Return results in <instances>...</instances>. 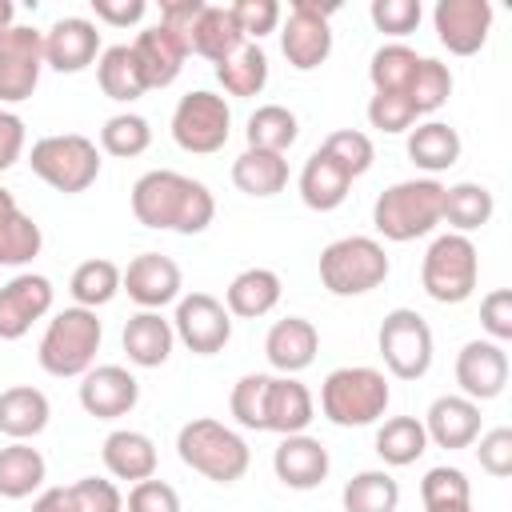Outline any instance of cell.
Segmentation results:
<instances>
[{
  "label": "cell",
  "mask_w": 512,
  "mask_h": 512,
  "mask_svg": "<svg viewBox=\"0 0 512 512\" xmlns=\"http://www.w3.org/2000/svg\"><path fill=\"white\" fill-rule=\"evenodd\" d=\"M132 216L144 228L156 232H180V236H196L212 224L216 216V200L208 192V184L172 172V168H152L132 184Z\"/></svg>",
  "instance_id": "1"
},
{
  "label": "cell",
  "mask_w": 512,
  "mask_h": 512,
  "mask_svg": "<svg viewBox=\"0 0 512 512\" xmlns=\"http://www.w3.org/2000/svg\"><path fill=\"white\" fill-rule=\"evenodd\" d=\"M392 388L388 376L380 368L368 364H348V368H332L320 384V412L324 420H332L336 428H364L376 424L388 412Z\"/></svg>",
  "instance_id": "2"
},
{
  "label": "cell",
  "mask_w": 512,
  "mask_h": 512,
  "mask_svg": "<svg viewBox=\"0 0 512 512\" xmlns=\"http://www.w3.org/2000/svg\"><path fill=\"white\" fill-rule=\"evenodd\" d=\"M176 456L200 472L204 480H216V484H236L248 464H252V452L244 444V436L212 416H200V420H188L180 432H176Z\"/></svg>",
  "instance_id": "3"
},
{
  "label": "cell",
  "mask_w": 512,
  "mask_h": 512,
  "mask_svg": "<svg viewBox=\"0 0 512 512\" xmlns=\"http://www.w3.org/2000/svg\"><path fill=\"white\" fill-rule=\"evenodd\" d=\"M440 204H444V184L432 176L420 180H400L384 188L372 204V224L384 240L408 244L416 236H428L440 224Z\"/></svg>",
  "instance_id": "4"
},
{
  "label": "cell",
  "mask_w": 512,
  "mask_h": 512,
  "mask_svg": "<svg viewBox=\"0 0 512 512\" xmlns=\"http://www.w3.org/2000/svg\"><path fill=\"white\" fill-rule=\"evenodd\" d=\"M100 340H104V328L96 320L92 308H64L48 320L44 336H40V348H36V360L48 376H84L92 364H96V352H100Z\"/></svg>",
  "instance_id": "5"
},
{
  "label": "cell",
  "mask_w": 512,
  "mask_h": 512,
  "mask_svg": "<svg viewBox=\"0 0 512 512\" xmlns=\"http://www.w3.org/2000/svg\"><path fill=\"white\" fill-rule=\"evenodd\" d=\"M388 272V252L372 236H340L320 252V284L332 296H364L380 288Z\"/></svg>",
  "instance_id": "6"
},
{
  "label": "cell",
  "mask_w": 512,
  "mask_h": 512,
  "mask_svg": "<svg viewBox=\"0 0 512 512\" xmlns=\"http://www.w3.org/2000/svg\"><path fill=\"white\" fill-rule=\"evenodd\" d=\"M28 164L48 188H56L64 196H76V192L96 184L100 148H96V140H88L80 132H56V136H40L32 144Z\"/></svg>",
  "instance_id": "7"
},
{
  "label": "cell",
  "mask_w": 512,
  "mask_h": 512,
  "mask_svg": "<svg viewBox=\"0 0 512 512\" xmlns=\"http://www.w3.org/2000/svg\"><path fill=\"white\" fill-rule=\"evenodd\" d=\"M480 280V252L468 236L444 232L420 260V284L436 304H464Z\"/></svg>",
  "instance_id": "8"
},
{
  "label": "cell",
  "mask_w": 512,
  "mask_h": 512,
  "mask_svg": "<svg viewBox=\"0 0 512 512\" xmlns=\"http://www.w3.org/2000/svg\"><path fill=\"white\" fill-rule=\"evenodd\" d=\"M232 132V108L224 96L196 88L176 100L172 108V140L192 156H212L228 144Z\"/></svg>",
  "instance_id": "9"
},
{
  "label": "cell",
  "mask_w": 512,
  "mask_h": 512,
  "mask_svg": "<svg viewBox=\"0 0 512 512\" xmlns=\"http://www.w3.org/2000/svg\"><path fill=\"white\" fill-rule=\"evenodd\" d=\"M376 348L396 380H420L432 368V328L416 308H392L380 320Z\"/></svg>",
  "instance_id": "10"
},
{
  "label": "cell",
  "mask_w": 512,
  "mask_h": 512,
  "mask_svg": "<svg viewBox=\"0 0 512 512\" xmlns=\"http://www.w3.org/2000/svg\"><path fill=\"white\" fill-rule=\"evenodd\" d=\"M332 12L336 4L320 0H292L288 20L280 28V52L296 72H312L332 56Z\"/></svg>",
  "instance_id": "11"
},
{
  "label": "cell",
  "mask_w": 512,
  "mask_h": 512,
  "mask_svg": "<svg viewBox=\"0 0 512 512\" xmlns=\"http://www.w3.org/2000/svg\"><path fill=\"white\" fill-rule=\"evenodd\" d=\"M44 72V32L12 24L0 32V104H20L36 92Z\"/></svg>",
  "instance_id": "12"
},
{
  "label": "cell",
  "mask_w": 512,
  "mask_h": 512,
  "mask_svg": "<svg viewBox=\"0 0 512 512\" xmlns=\"http://www.w3.org/2000/svg\"><path fill=\"white\" fill-rule=\"evenodd\" d=\"M172 332L188 352L216 356L232 340V316H228L224 300H216L212 292H188L176 300Z\"/></svg>",
  "instance_id": "13"
},
{
  "label": "cell",
  "mask_w": 512,
  "mask_h": 512,
  "mask_svg": "<svg viewBox=\"0 0 512 512\" xmlns=\"http://www.w3.org/2000/svg\"><path fill=\"white\" fill-rule=\"evenodd\" d=\"M180 264L164 252H140L128 260V268H120V288L144 308V312H160L164 304L180 300Z\"/></svg>",
  "instance_id": "14"
},
{
  "label": "cell",
  "mask_w": 512,
  "mask_h": 512,
  "mask_svg": "<svg viewBox=\"0 0 512 512\" xmlns=\"http://www.w3.org/2000/svg\"><path fill=\"white\" fill-rule=\"evenodd\" d=\"M140 404V380L124 364H92L80 376V408L96 420H120Z\"/></svg>",
  "instance_id": "15"
},
{
  "label": "cell",
  "mask_w": 512,
  "mask_h": 512,
  "mask_svg": "<svg viewBox=\"0 0 512 512\" xmlns=\"http://www.w3.org/2000/svg\"><path fill=\"white\" fill-rule=\"evenodd\" d=\"M52 280L40 272H16L0 284V340H20L52 308Z\"/></svg>",
  "instance_id": "16"
},
{
  "label": "cell",
  "mask_w": 512,
  "mask_h": 512,
  "mask_svg": "<svg viewBox=\"0 0 512 512\" xmlns=\"http://www.w3.org/2000/svg\"><path fill=\"white\" fill-rule=\"evenodd\" d=\"M432 24L440 44L452 56H472L484 48L492 32V4L488 0H440L432 8Z\"/></svg>",
  "instance_id": "17"
},
{
  "label": "cell",
  "mask_w": 512,
  "mask_h": 512,
  "mask_svg": "<svg viewBox=\"0 0 512 512\" xmlns=\"http://www.w3.org/2000/svg\"><path fill=\"white\" fill-rule=\"evenodd\" d=\"M456 384L468 400H496L508 384V352L496 340H468L456 352Z\"/></svg>",
  "instance_id": "18"
},
{
  "label": "cell",
  "mask_w": 512,
  "mask_h": 512,
  "mask_svg": "<svg viewBox=\"0 0 512 512\" xmlns=\"http://www.w3.org/2000/svg\"><path fill=\"white\" fill-rule=\"evenodd\" d=\"M100 56V28L88 16H60L44 32V64L52 72H84Z\"/></svg>",
  "instance_id": "19"
},
{
  "label": "cell",
  "mask_w": 512,
  "mask_h": 512,
  "mask_svg": "<svg viewBox=\"0 0 512 512\" xmlns=\"http://www.w3.org/2000/svg\"><path fill=\"white\" fill-rule=\"evenodd\" d=\"M272 468H276V480L296 488V492H308V488H320L328 480V448L308 436V432H296V436H284L272 452Z\"/></svg>",
  "instance_id": "20"
},
{
  "label": "cell",
  "mask_w": 512,
  "mask_h": 512,
  "mask_svg": "<svg viewBox=\"0 0 512 512\" xmlns=\"http://www.w3.org/2000/svg\"><path fill=\"white\" fill-rule=\"evenodd\" d=\"M420 424L428 432V444L456 452V448L476 444V436H480V404L468 400V396H436Z\"/></svg>",
  "instance_id": "21"
},
{
  "label": "cell",
  "mask_w": 512,
  "mask_h": 512,
  "mask_svg": "<svg viewBox=\"0 0 512 512\" xmlns=\"http://www.w3.org/2000/svg\"><path fill=\"white\" fill-rule=\"evenodd\" d=\"M316 352H320V332H316V324L304 320V316H284V320H276V324L268 328V336H264V356H268V364H272L280 376L304 372V368L316 360Z\"/></svg>",
  "instance_id": "22"
},
{
  "label": "cell",
  "mask_w": 512,
  "mask_h": 512,
  "mask_svg": "<svg viewBox=\"0 0 512 512\" xmlns=\"http://www.w3.org/2000/svg\"><path fill=\"white\" fill-rule=\"evenodd\" d=\"M132 56L140 64V76H144V88H168L180 68H184V56H188V44L168 32L164 24H152L144 28L136 40H132Z\"/></svg>",
  "instance_id": "23"
},
{
  "label": "cell",
  "mask_w": 512,
  "mask_h": 512,
  "mask_svg": "<svg viewBox=\"0 0 512 512\" xmlns=\"http://www.w3.org/2000/svg\"><path fill=\"white\" fill-rule=\"evenodd\" d=\"M312 416H316L312 392L296 376H272V384H268V408H264V432L296 436V432H304L312 424Z\"/></svg>",
  "instance_id": "24"
},
{
  "label": "cell",
  "mask_w": 512,
  "mask_h": 512,
  "mask_svg": "<svg viewBox=\"0 0 512 512\" xmlns=\"http://www.w3.org/2000/svg\"><path fill=\"white\" fill-rule=\"evenodd\" d=\"M40 248H44L40 224L28 212H20L8 188H0V268H24L28 260L40 256Z\"/></svg>",
  "instance_id": "25"
},
{
  "label": "cell",
  "mask_w": 512,
  "mask_h": 512,
  "mask_svg": "<svg viewBox=\"0 0 512 512\" xmlns=\"http://www.w3.org/2000/svg\"><path fill=\"white\" fill-rule=\"evenodd\" d=\"M100 456H104V468H108L116 480L140 484V480L156 476V444H152V436H144V432H136V428H116V432H108L104 444H100Z\"/></svg>",
  "instance_id": "26"
},
{
  "label": "cell",
  "mask_w": 512,
  "mask_h": 512,
  "mask_svg": "<svg viewBox=\"0 0 512 512\" xmlns=\"http://www.w3.org/2000/svg\"><path fill=\"white\" fill-rule=\"evenodd\" d=\"M296 184H300V200H304L312 212H332V208H340V204L348 200L352 176H348L324 148H316V152L304 160Z\"/></svg>",
  "instance_id": "27"
},
{
  "label": "cell",
  "mask_w": 512,
  "mask_h": 512,
  "mask_svg": "<svg viewBox=\"0 0 512 512\" xmlns=\"http://www.w3.org/2000/svg\"><path fill=\"white\" fill-rule=\"evenodd\" d=\"M280 292H284V284L272 268H244L224 288V308H228V316L260 320L280 304Z\"/></svg>",
  "instance_id": "28"
},
{
  "label": "cell",
  "mask_w": 512,
  "mask_h": 512,
  "mask_svg": "<svg viewBox=\"0 0 512 512\" xmlns=\"http://www.w3.org/2000/svg\"><path fill=\"white\" fill-rule=\"evenodd\" d=\"M128 360L136 368H160L168 356H172V344H176V332H172V320H164L160 312H136L128 316L124 324V336H120Z\"/></svg>",
  "instance_id": "29"
},
{
  "label": "cell",
  "mask_w": 512,
  "mask_h": 512,
  "mask_svg": "<svg viewBox=\"0 0 512 512\" xmlns=\"http://www.w3.org/2000/svg\"><path fill=\"white\" fill-rule=\"evenodd\" d=\"M48 416H52V404L40 388L32 384H12L0 392V432L8 440H32L48 428Z\"/></svg>",
  "instance_id": "30"
},
{
  "label": "cell",
  "mask_w": 512,
  "mask_h": 512,
  "mask_svg": "<svg viewBox=\"0 0 512 512\" xmlns=\"http://www.w3.org/2000/svg\"><path fill=\"white\" fill-rule=\"evenodd\" d=\"M240 44H244V32H240L232 8H224V4H204L200 16H196V24H192L188 52H196V56L220 64V60H228Z\"/></svg>",
  "instance_id": "31"
},
{
  "label": "cell",
  "mask_w": 512,
  "mask_h": 512,
  "mask_svg": "<svg viewBox=\"0 0 512 512\" xmlns=\"http://www.w3.org/2000/svg\"><path fill=\"white\" fill-rule=\"evenodd\" d=\"M44 476H48V464L40 448H32L28 440H12L8 448H0V496L4 500H24L40 492Z\"/></svg>",
  "instance_id": "32"
},
{
  "label": "cell",
  "mask_w": 512,
  "mask_h": 512,
  "mask_svg": "<svg viewBox=\"0 0 512 512\" xmlns=\"http://www.w3.org/2000/svg\"><path fill=\"white\" fill-rule=\"evenodd\" d=\"M408 160L424 172H444L460 160V132L444 120H424L408 128Z\"/></svg>",
  "instance_id": "33"
},
{
  "label": "cell",
  "mask_w": 512,
  "mask_h": 512,
  "mask_svg": "<svg viewBox=\"0 0 512 512\" xmlns=\"http://www.w3.org/2000/svg\"><path fill=\"white\" fill-rule=\"evenodd\" d=\"M232 184L244 196H276L288 184V160L280 152H260V148H244L232 160Z\"/></svg>",
  "instance_id": "34"
},
{
  "label": "cell",
  "mask_w": 512,
  "mask_h": 512,
  "mask_svg": "<svg viewBox=\"0 0 512 512\" xmlns=\"http://www.w3.org/2000/svg\"><path fill=\"white\" fill-rule=\"evenodd\" d=\"M496 212V200L484 184H472V180H460L452 188H444V204H440V224H448L452 232L468 236L476 228H484Z\"/></svg>",
  "instance_id": "35"
},
{
  "label": "cell",
  "mask_w": 512,
  "mask_h": 512,
  "mask_svg": "<svg viewBox=\"0 0 512 512\" xmlns=\"http://www.w3.org/2000/svg\"><path fill=\"white\" fill-rule=\"evenodd\" d=\"M96 84L108 100H120V104H132L140 100L148 88H144V76H140V64L132 56V44H112L100 52L96 60Z\"/></svg>",
  "instance_id": "36"
},
{
  "label": "cell",
  "mask_w": 512,
  "mask_h": 512,
  "mask_svg": "<svg viewBox=\"0 0 512 512\" xmlns=\"http://www.w3.org/2000/svg\"><path fill=\"white\" fill-rule=\"evenodd\" d=\"M428 452V432L416 416H388L376 428V456L388 468H408Z\"/></svg>",
  "instance_id": "37"
},
{
  "label": "cell",
  "mask_w": 512,
  "mask_h": 512,
  "mask_svg": "<svg viewBox=\"0 0 512 512\" xmlns=\"http://www.w3.org/2000/svg\"><path fill=\"white\" fill-rule=\"evenodd\" d=\"M216 80L224 84L228 96H260L268 84V56L260 44L244 40L228 60L216 64Z\"/></svg>",
  "instance_id": "38"
},
{
  "label": "cell",
  "mask_w": 512,
  "mask_h": 512,
  "mask_svg": "<svg viewBox=\"0 0 512 512\" xmlns=\"http://www.w3.org/2000/svg\"><path fill=\"white\" fill-rule=\"evenodd\" d=\"M340 500H344V512H396L400 508V484L384 468H364L344 484Z\"/></svg>",
  "instance_id": "39"
},
{
  "label": "cell",
  "mask_w": 512,
  "mask_h": 512,
  "mask_svg": "<svg viewBox=\"0 0 512 512\" xmlns=\"http://www.w3.org/2000/svg\"><path fill=\"white\" fill-rule=\"evenodd\" d=\"M244 136H248V148L280 152V156H284V152L296 144V136H300V120H296V112L284 108V104H260V108L248 116Z\"/></svg>",
  "instance_id": "40"
},
{
  "label": "cell",
  "mask_w": 512,
  "mask_h": 512,
  "mask_svg": "<svg viewBox=\"0 0 512 512\" xmlns=\"http://www.w3.org/2000/svg\"><path fill=\"white\" fill-rule=\"evenodd\" d=\"M416 68H420V56L408 44H400V40L380 44L372 52V60H368L372 92H400V96H408V84H412Z\"/></svg>",
  "instance_id": "41"
},
{
  "label": "cell",
  "mask_w": 512,
  "mask_h": 512,
  "mask_svg": "<svg viewBox=\"0 0 512 512\" xmlns=\"http://www.w3.org/2000/svg\"><path fill=\"white\" fill-rule=\"evenodd\" d=\"M68 292H72V300L80 308H92L96 312V308H104L120 292V268L112 260H104V256L84 260V264H76V272L68 280Z\"/></svg>",
  "instance_id": "42"
},
{
  "label": "cell",
  "mask_w": 512,
  "mask_h": 512,
  "mask_svg": "<svg viewBox=\"0 0 512 512\" xmlns=\"http://www.w3.org/2000/svg\"><path fill=\"white\" fill-rule=\"evenodd\" d=\"M148 144H152V128L136 112H116L100 128V148L108 156H116V160H132V156L148 152Z\"/></svg>",
  "instance_id": "43"
},
{
  "label": "cell",
  "mask_w": 512,
  "mask_h": 512,
  "mask_svg": "<svg viewBox=\"0 0 512 512\" xmlns=\"http://www.w3.org/2000/svg\"><path fill=\"white\" fill-rule=\"evenodd\" d=\"M452 96V72L448 64H440L436 56H420V68L408 84V100L416 108V116H432L436 108H444Z\"/></svg>",
  "instance_id": "44"
},
{
  "label": "cell",
  "mask_w": 512,
  "mask_h": 512,
  "mask_svg": "<svg viewBox=\"0 0 512 512\" xmlns=\"http://www.w3.org/2000/svg\"><path fill=\"white\" fill-rule=\"evenodd\" d=\"M268 384L272 376L264 372H248L232 384V396H228V408L236 416L240 428H252V432H264V408H268Z\"/></svg>",
  "instance_id": "45"
},
{
  "label": "cell",
  "mask_w": 512,
  "mask_h": 512,
  "mask_svg": "<svg viewBox=\"0 0 512 512\" xmlns=\"http://www.w3.org/2000/svg\"><path fill=\"white\" fill-rule=\"evenodd\" d=\"M352 180L356 176H364L368 168H372V160H376V148H372V140L364 136V132H356V128H336V132H328L324 136V144H320Z\"/></svg>",
  "instance_id": "46"
},
{
  "label": "cell",
  "mask_w": 512,
  "mask_h": 512,
  "mask_svg": "<svg viewBox=\"0 0 512 512\" xmlns=\"http://www.w3.org/2000/svg\"><path fill=\"white\" fill-rule=\"evenodd\" d=\"M420 500L424 508H452V504H472V488H468V476L460 468H428L424 480H420Z\"/></svg>",
  "instance_id": "47"
},
{
  "label": "cell",
  "mask_w": 512,
  "mask_h": 512,
  "mask_svg": "<svg viewBox=\"0 0 512 512\" xmlns=\"http://www.w3.org/2000/svg\"><path fill=\"white\" fill-rule=\"evenodd\" d=\"M368 124L376 132L396 136V132H408L416 124V108L400 92H372V100H368Z\"/></svg>",
  "instance_id": "48"
},
{
  "label": "cell",
  "mask_w": 512,
  "mask_h": 512,
  "mask_svg": "<svg viewBox=\"0 0 512 512\" xmlns=\"http://www.w3.org/2000/svg\"><path fill=\"white\" fill-rule=\"evenodd\" d=\"M68 496H72L76 512H124L120 488L104 476H80L76 484H68Z\"/></svg>",
  "instance_id": "49"
},
{
  "label": "cell",
  "mask_w": 512,
  "mask_h": 512,
  "mask_svg": "<svg viewBox=\"0 0 512 512\" xmlns=\"http://www.w3.org/2000/svg\"><path fill=\"white\" fill-rule=\"evenodd\" d=\"M368 16H372L376 32H384V36H408V32H416L424 8H420V0H372Z\"/></svg>",
  "instance_id": "50"
},
{
  "label": "cell",
  "mask_w": 512,
  "mask_h": 512,
  "mask_svg": "<svg viewBox=\"0 0 512 512\" xmlns=\"http://www.w3.org/2000/svg\"><path fill=\"white\" fill-rule=\"evenodd\" d=\"M476 440H480V444H476L480 468H484L488 476H496V480L512 476V428H488V432H480Z\"/></svg>",
  "instance_id": "51"
},
{
  "label": "cell",
  "mask_w": 512,
  "mask_h": 512,
  "mask_svg": "<svg viewBox=\"0 0 512 512\" xmlns=\"http://www.w3.org/2000/svg\"><path fill=\"white\" fill-rule=\"evenodd\" d=\"M228 8H232V16H236L244 40H248V36L260 40V36L276 32V24H280V4H276V0H236V4H228Z\"/></svg>",
  "instance_id": "52"
},
{
  "label": "cell",
  "mask_w": 512,
  "mask_h": 512,
  "mask_svg": "<svg viewBox=\"0 0 512 512\" xmlns=\"http://www.w3.org/2000/svg\"><path fill=\"white\" fill-rule=\"evenodd\" d=\"M480 328L488 332V340L504 344L512 340V292L508 288H492L480 300Z\"/></svg>",
  "instance_id": "53"
},
{
  "label": "cell",
  "mask_w": 512,
  "mask_h": 512,
  "mask_svg": "<svg viewBox=\"0 0 512 512\" xmlns=\"http://www.w3.org/2000/svg\"><path fill=\"white\" fill-rule=\"evenodd\" d=\"M128 512H180V496L164 480H140L128 492Z\"/></svg>",
  "instance_id": "54"
},
{
  "label": "cell",
  "mask_w": 512,
  "mask_h": 512,
  "mask_svg": "<svg viewBox=\"0 0 512 512\" xmlns=\"http://www.w3.org/2000/svg\"><path fill=\"white\" fill-rule=\"evenodd\" d=\"M24 140H28L24 120H20L16 112L0 108V172H8V168L24 156Z\"/></svg>",
  "instance_id": "55"
},
{
  "label": "cell",
  "mask_w": 512,
  "mask_h": 512,
  "mask_svg": "<svg viewBox=\"0 0 512 512\" xmlns=\"http://www.w3.org/2000/svg\"><path fill=\"white\" fill-rule=\"evenodd\" d=\"M200 8H204V0H164V4H160V24H164L168 32H176V36L188 44Z\"/></svg>",
  "instance_id": "56"
},
{
  "label": "cell",
  "mask_w": 512,
  "mask_h": 512,
  "mask_svg": "<svg viewBox=\"0 0 512 512\" xmlns=\"http://www.w3.org/2000/svg\"><path fill=\"white\" fill-rule=\"evenodd\" d=\"M92 12H96V20H104L112 28H128V24L144 20L148 4L144 0H92Z\"/></svg>",
  "instance_id": "57"
},
{
  "label": "cell",
  "mask_w": 512,
  "mask_h": 512,
  "mask_svg": "<svg viewBox=\"0 0 512 512\" xmlns=\"http://www.w3.org/2000/svg\"><path fill=\"white\" fill-rule=\"evenodd\" d=\"M32 512H76L68 488H44L36 500H32Z\"/></svg>",
  "instance_id": "58"
},
{
  "label": "cell",
  "mask_w": 512,
  "mask_h": 512,
  "mask_svg": "<svg viewBox=\"0 0 512 512\" xmlns=\"http://www.w3.org/2000/svg\"><path fill=\"white\" fill-rule=\"evenodd\" d=\"M12 16H16L12 0H0V32H4V28H12Z\"/></svg>",
  "instance_id": "59"
},
{
  "label": "cell",
  "mask_w": 512,
  "mask_h": 512,
  "mask_svg": "<svg viewBox=\"0 0 512 512\" xmlns=\"http://www.w3.org/2000/svg\"><path fill=\"white\" fill-rule=\"evenodd\" d=\"M424 512H472V504H452V508H424Z\"/></svg>",
  "instance_id": "60"
}]
</instances>
